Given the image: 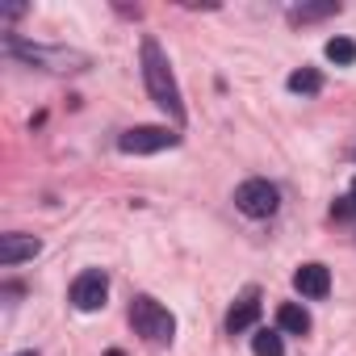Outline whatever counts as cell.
Wrapping results in <instances>:
<instances>
[{"mask_svg":"<svg viewBox=\"0 0 356 356\" xmlns=\"http://www.w3.org/2000/svg\"><path fill=\"white\" fill-rule=\"evenodd\" d=\"M256 318H260V293L248 289V293L231 306V314H227V331H231V335H243L248 327H256Z\"/></svg>","mask_w":356,"mask_h":356,"instance_id":"cell-9","label":"cell"},{"mask_svg":"<svg viewBox=\"0 0 356 356\" xmlns=\"http://www.w3.org/2000/svg\"><path fill=\"white\" fill-rule=\"evenodd\" d=\"M293 289H298L302 298H310V302L327 298V293H331V273H327V264H302V268L293 273Z\"/></svg>","mask_w":356,"mask_h":356,"instance_id":"cell-8","label":"cell"},{"mask_svg":"<svg viewBox=\"0 0 356 356\" xmlns=\"http://www.w3.org/2000/svg\"><path fill=\"white\" fill-rule=\"evenodd\" d=\"M235 206L248 218H273L277 206H281V193H277V185H268V181H260V176H256V181H243L235 189Z\"/></svg>","mask_w":356,"mask_h":356,"instance_id":"cell-4","label":"cell"},{"mask_svg":"<svg viewBox=\"0 0 356 356\" xmlns=\"http://www.w3.org/2000/svg\"><path fill=\"white\" fill-rule=\"evenodd\" d=\"M285 88L298 92V97H314V92H323V76H318L314 67H298V72H289Z\"/></svg>","mask_w":356,"mask_h":356,"instance_id":"cell-11","label":"cell"},{"mask_svg":"<svg viewBox=\"0 0 356 356\" xmlns=\"http://www.w3.org/2000/svg\"><path fill=\"white\" fill-rule=\"evenodd\" d=\"M138 67H143V84H147L151 101L172 118L176 130H181V126H185L181 84H176V72H172V63H168V55H163V47H159L155 38H143V47H138Z\"/></svg>","mask_w":356,"mask_h":356,"instance_id":"cell-1","label":"cell"},{"mask_svg":"<svg viewBox=\"0 0 356 356\" xmlns=\"http://www.w3.org/2000/svg\"><path fill=\"white\" fill-rule=\"evenodd\" d=\"M176 143H181V134L168 130V126H134V130L118 134V151L122 155H155V151H168Z\"/></svg>","mask_w":356,"mask_h":356,"instance_id":"cell-3","label":"cell"},{"mask_svg":"<svg viewBox=\"0 0 356 356\" xmlns=\"http://www.w3.org/2000/svg\"><path fill=\"white\" fill-rule=\"evenodd\" d=\"M5 55L13 59H26V63H38V67H51V72H72L67 63H88L84 55H72V51H47V47H26L17 34H5Z\"/></svg>","mask_w":356,"mask_h":356,"instance_id":"cell-5","label":"cell"},{"mask_svg":"<svg viewBox=\"0 0 356 356\" xmlns=\"http://www.w3.org/2000/svg\"><path fill=\"white\" fill-rule=\"evenodd\" d=\"M105 356H126V352H118V348H109V352H105Z\"/></svg>","mask_w":356,"mask_h":356,"instance_id":"cell-17","label":"cell"},{"mask_svg":"<svg viewBox=\"0 0 356 356\" xmlns=\"http://www.w3.org/2000/svg\"><path fill=\"white\" fill-rule=\"evenodd\" d=\"M17 356H38V352H17Z\"/></svg>","mask_w":356,"mask_h":356,"instance_id":"cell-18","label":"cell"},{"mask_svg":"<svg viewBox=\"0 0 356 356\" xmlns=\"http://www.w3.org/2000/svg\"><path fill=\"white\" fill-rule=\"evenodd\" d=\"M105 298H109V277H105L101 268H84V273L72 281V306H76V310L92 314V310L105 306Z\"/></svg>","mask_w":356,"mask_h":356,"instance_id":"cell-6","label":"cell"},{"mask_svg":"<svg viewBox=\"0 0 356 356\" xmlns=\"http://www.w3.org/2000/svg\"><path fill=\"white\" fill-rule=\"evenodd\" d=\"M348 202H352V214H356V176H352V193H348Z\"/></svg>","mask_w":356,"mask_h":356,"instance_id":"cell-16","label":"cell"},{"mask_svg":"<svg viewBox=\"0 0 356 356\" xmlns=\"http://www.w3.org/2000/svg\"><path fill=\"white\" fill-rule=\"evenodd\" d=\"M26 13V5H5V9H0V17H5V22H17Z\"/></svg>","mask_w":356,"mask_h":356,"instance_id":"cell-15","label":"cell"},{"mask_svg":"<svg viewBox=\"0 0 356 356\" xmlns=\"http://www.w3.org/2000/svg\"><path fill=\"white\" fill-rule=\"evenodd\" d=\"M130 323L147 343H172V335H176V314L163 302H155L151 293H138L130 302Z\"/></svg>","mask_w":356,"mask_h":356,"instance_id":"cell-2","label":"cell"},{"mask_svg":"<svg viewBox=\"0 0 356 356\" xmlns=\"http://www.w3.org/2000/svg\"><path fill=\"white\" fill-rule=\"evenodd\" d=\"M277 327H281L285 335H306V331H310V314H306V306H298V302H281V310H277Z\"/></svg>","mask_w":356,"mask_h":356,"instance_id":"cell-10","label":"cell"},{"mask_svg":"<svg viewBox=\"0 0 356 356\" xmlns=\"http://www.w3.org/2000/svg\"><path fill=\"white\" fill-rule=\"evenodd\" d=\"M335 13H339L335 0H323V5H293L289 9V22L293 26H306V22H323V17H335Z\"/></svg>","mask_w":356,"mask_h":356,"instance_id":"cell-12","label":"cell"},{"mask_svg":"<svg viewBox=\"0 0 356 356\" xmlns=\"http://www.w3.org/2000/svg\"><path fill=\"white\" fill-rule=\"evenodd\" d=\"M252 352H256V356H285V339H281L277 331L260 327V331L252 335Z\"/></svg>","mask_w":356,"mask_h":356,"instance_id":"cell-13","label":"cell"},{"mask_svg":"<svg viewBox=\"0 0 356 356\" xmlns=\"http://www.w3.org/2000/svg\"><path fill=\"white\" fill-rule=\"evenodd\" d=\"M38 252H42V243L34 235H17V231L0 235V268H17L22 260H34Z\"/></svg>","mask_w":356,"mask_h":356,"instance_id":"cell-7","label":"cell"},{"mask_svg":"<svg viewBox=\"0 0 356 356\" xmlns=\"http://www.w3.org/2000/svg\"><path fill=\"white\" fill-rule=\"evenodd\" d=\"M327 59H331L335 67H352V63H356V42H352V38H331V42H327Z\"/></svg>","mask_w":356,"mask_h":356,"instance_id":"cell-14","label":"cell"}]
</instances>
